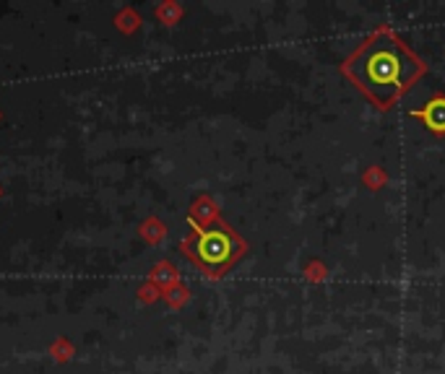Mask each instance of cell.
Wrapping results in <instances>:
<instances>
[{"mask_svg": "<svg viewBox=\"0 0 445 374\" xmlns=\"http://www.w3.org/2000/svg\"><path fill=\"white\" fill-rule=\"evenodd\" d=\"M424 65L396 34L378 29L347 57L344 73L375 107H391L414 86Z\"/></svg>", "mask_w": 445, "mask_h": 374, "instance_id": "obj_1", "label": "cell"}, {"mask_svg": "<svg viewBox=\"0 0 445 374\" xmlns=\"http://www.w3.org/2000/svg\"><path fill=\"white\" fill-rule=\"evenodd\" d=\"M195 257L201 260L206 268H224V265L235 257V239L227 231L209 229L195 239Z\"/></svg>", "mask_w": 445, "mask_h": 374, "instance_id": "obj_2", "label": "cell"}, {"mask_svg": "<svg viewBox=\"0 0 445 374\" xmlns=\"http://www.w3.org/2000/svg\"><path fill=\"white\" fill-rule=\"evenodd\" d=\"M417 117L424 119V125L435 133H445V96H435L432 102L422 112H417Z\"/></svg>", "mask_w": 445, "mask_h": 374, "instance_id": "obj_3", "label": "cell"}]
</instances>
